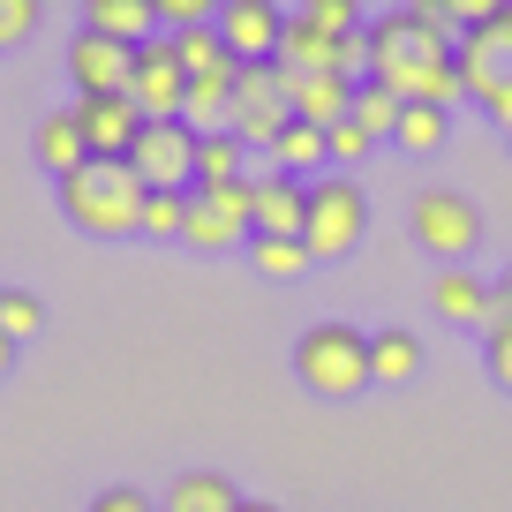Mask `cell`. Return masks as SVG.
<instances>
[{"label":"cell","instance_id":"cell-29","mask_svg":"<svg viewBox=\"0 0 512 512\" xmlns=\"http://www.w3.org/2000/svg\"><path fill=\"white\" fill-rule=\"evenodd\" d=\"M294 16H302V23H317L324 38H362V31H369V23L354 16V0H302Z\"/></svg>","mask_w":512,"mask_h":512},{"label":"cell","instance_id":"cell-32","mask_svg":"<svg viewBox=\"0 0 512 512\" xmlns=\"http://www.w3.org/2000/svg\"><path fill=\"white\" fill-rule=\"evenodd\" d=\"M38 31V8L31 0H0V46H16V38Z\"/></svg>","mask_w":512,"mask_h":512},{"label":"cell","instance_id":"cell-5","mask_svg":"<svg viewBox=\"0 0 512 512\" xmlns=\"http://www.w3.org/2000/svg\"><path fill=\"white\" fill-rule=\"evenodd\" d=\"M287 128H294V83H287V68H279V61H249V68H241V83H234V136L249 151H272Z\"/></svg>","mask_w":512,"mask_h":512},{"label":"cell","instance_id":"cell-25","mask_svg":"<svg viewBox=\"0 0 512 512\" xmlns=\"http://www.w3.org/2000/svg\"><path fill=\"white\" fill-rule=\"evenodd\" d=\"M249 264H256L264 279H302L317 256H309L302 241H272V234H256V241H249Z\"/></svg>","mask_w":512,"mask_h":512},{"label":"cell","instance_id":"cell-4","mask_svg":"<svg viewBox=\"0 0 512 512\" xmlns=\"http://www.w3.org/2000/svg\"><path fill=\"white\" fill-rule=\"evenodd\" d=\"M362 226H369V204L354 189V174H324L309 181V226H302V249L317 264H339V256L362 249Z\"/></svg>","mask_w":512,"mask_h":512},{"label":"cell","instance_id":"cell-14","mask_svg":"<svg viewBox=\"0 0 512 512\" xmlns=\"http://www.w3.org/2000/svg\"><path fill=\"white\" fill-rule=\"evenodd\" d=\"M309 226V181L279 174V166H264L256 174V234H272V241H302Z\"/></svg>","mask_w":512,"mask_h":512},{"label":"cell","instance_id":"cell-31","mask_svg":"<svg viewBox=\"0 0 512 512\" xmlns=\"http://www.w3.org/2000/svg\"><path fill=\"white\" fill-rule=\"evenodd\" d=\"M482 362H490V377L512 392V324H505V317H497L490 332H482Z\"/></svg>","mask_w":512,"mask_h":512},{"label":"cell","instance_id":"cell-11","mask_svg":"<svg viewBox=\"0 0 512 512\" xmlns=\"http://www.w3.org/2000/svg\"><path fill=\"white\" fill-rule=\"evenodd\" d=\"M219 38L241 68L272 61L279 38H287V8H272V0H219Z\"/></svg>","mask_w":512,"mask_h":512},{"label":"cell","instance_id":"cell-33","mask_svg":"<svg viewBox=\"0 0 512 512\" xmlns=\"http://www.w3.org/2000/svg\"><path fill=\"white\" fill-rule=\"evenodd\" d=\"M91 512H159L144 490H128V482H113V490H98L91 497Z\"/></svg>","mask_w":512,"mask_h":512},{"label":"cell","instance_id":"cell-7","mask_svg":"<svg viewBox=\"0 0 512 512\" xmlns=\"http://www.w3.org/2000/svg\"><path fill=\"white\" fill-rule=\"evenodd\" d=\"M189 249H234V241H256V174L234 181V189H189Z\"/></svg>","mask_w":512,"mask_h":512},{"label":"cell","instance_id":"cell-6","mask_svg":"<svg viewBox=\"0 0 512 512\" xmlns=\"http://www.w3.org/2000/svg\"><path fill=\"white\" fill-rule=\"evenodd\" d=\"M407 226H415V249L445 256V264L475 256V241H482V211H475V196H460V189H422L415 211H407Z\"/></svg>","mask_w":512,"mask_h":512},{"label":"cell","instance_id":"cell-30","mask_svg":"<svg viewBox=\"0 0 512 512\" xmlns=\"http://www.w3.org/2000/svg\"><path fill=\"white\" fill-rule=\"evenodd\" d=\"M324 144H332V166H362L377 136H369V128H362V121H354V113H347V121H339V128H324Z\"/></svg>","mask_w":512,"mask_h":512},{"label":"cell","instance_id":"cell-36","mask_svg":"<svg viewBox=\"0 0 512 512\" xmlns=\"http://www.w3.org/2000/svg\"><path fill=\"white\" fill-rule=\"evenodd\" d=\"M241 512H279V505H264V497H249V505H241Z\"/></svg>","mask_w":512,"mask_h":512},{"label":"cell","instance_id":"cell-16","mask_svg":"<svg viewBox=\"0 0 512 512\" xmlns=\"http://www.w3.org/2000/svg\"><path fill=\"white\" fill-rule=\"evenodd\" d=\"M241 505H249V497L234 490V475H219V467H181L159 512H241Z\"/></svg>","mask_w":512,"mask_h":512},{"label":"cell","instance_id":"cell-2","mask_svg":"<svg viewBox=\"0 0 512 512\" xmlns=\"http://www.w3.org/2000/svg\"><path fill=\"white\" fill-rule=\"evenodd\" d=\"M294 377L317 392V400H354L369 377V339L354 332V324H309L302 339H294Z\"/></svg>","mask_w":512,"mask_h":512},{"label":"cell","instance_id":"cell-17","mask_svg":"<svg viewBox=\"0 0 512 512\" xmlns=\"http://www.w3.org/2000/svg\"><path fill=\"white\" fill-rule=\"evenodd\" d=\"M294 83V76H287ZM354 91L362 83H347V76H302L294 83V121H309V128H339L354 113Z\"/></svg>","mask_w":512,"mask_h":512},{"label":"cell","instance_id":"cell-21","mask_svg":"<svg viewBox=\"0 0 512 512\" xmlns=\"http://www.w3.org/2000/svg\"><path fill=\"white\" fill-rule=\"evenodd\" d=\"M241 166H249V144L234 128L226 136H196V189H234V181H249Z\"/></svg>","mask_w":512,"mask_h":512},{"label":"cell","instance_id":"cell-18","mask_svg":"<svg viewBox=\"0 0 512 512\" xmlns=\"http://www.w3.org/2000/svg\"><path fill=\"white\" fill-rule=\"evenodd\" d=\"M83 31H106V38H121V46H151L159 0H91V8H83Z\"/></svg>","mask_w":512,"mask_h":512},{"label":"cell","instance_id":"cell-34","mask_svg":"<svg viewBox=\"0 0 512 512\" xmlns=\"http://www.w3.org/2000/svg\"><path fill=\"white\" fill-rule=\"evenodd\" d=\"M497 309H505V324H512V264H505V279H497Z\"/></svg>","mask_w":512,"mask_h":512},{"label":"cell","instance_id":"cell-10","mask_svg":"<svg viewBox=\"0 0 512 512\" xmlns=\"http://www.w3.org/2000/svg\"><path fill=\"white\" fill-rule=\"evenodd\" d=\"M128 76H136V46H121L106 31H76V46H68L76 98H128Z\"/></svg>","mask_w":512,"mask_h":512},{"label":"cell","instance_id":"cell-26","mask_svg":"<svg viewBox=\"0 0 512 512\" xmlns=\"http://www.w3.org/2000/svg\"><path fill=\"white\" fill-rule=\"evenodd\" d=\"M144 234L151 241H181L189 234V189H151L144 196Z\"/></svg>","mask_w":512,"mask_h":512},{"label":"cell","instance_id":"cell-1","mask_svg":"<svg viewBox=\"0 0 512 512\" xmlns=\"http://www.w3.org/2000/svg\"><path fill=\"white\" fill-rule=\"evenodd\" d=\"M144 174L128 159H91L83 174L61 181V211L68 226H83V234L98 241H121V234H144Z\"/></svg>","mask_w":512,"mask_h":512},{"label":"cell","instance_id":"cell-20","mask_svg":"<svg viewBox=\"0 0 512 512\" xmlns=\"http://www.w3.org/2000/svg\"><path fill=\"white\" fill-rule=\"evenodd\" d=\"M234 83H241V68H234V76L189 83V106H181V121H189L196 136H226V128H234Z\"/></svg>","mask_w":512,"mask_h":512},{"label":"cell","instance_id":"cell-27","mask_svg":"<svg viewBox=\"0 0 512 512\" xmlns=\"http://www.w3.org/2000/svg\"><path fill=\"white\" fill-rule=\"evenodd\" d=\"M0 332L16 339V347L38 339V332H46V302H38L31 287H0Z\"/></svg>","mask_w":512,"mask_h":512},{"label":"cell","instance_id":"cell-12","mask_svg":"<svg viewBox=\"0 0 512 512\" xmlns=\"http://www.w3.org/2000/svg\"><path fill=\"white\" fill-rule=\"evenodd\" d=\"M430 309L445 324H460V332H490L505 309H497V279H475V272H460V264H445V272L430 279Z\"/></svg>","mask_w":512,"mask_h":512},{"label":"cell","instance_id":"cell-3","mask_svg":"<svg viewBox=\"0 0 512 512\" xmlns=\"http://www.w3.org/2000/svg\"><path fill=\"white\" fill-rule=\"evenodd\" d=\"M460 83L490 121L512 128V0L490 23H475V31L460 38Z\"/></svg>","mask_w":512,"mask_h":512},{"label":"cell","instance_id":"cell-15","mask_svg":"<svg viewBox=\"0 0 512 512\" xmlns=\"http://www.w3.org/2000/svg\"><path fill=\"white\" fill-rule=\"evenodd\" d=\"M272 61L287 68L294 83H302V76H347V38H324L317 23L287 16V38H279V53H272Z\"/></svg>","mask_w":512,"mask_h":512},{"label":"cell","instance_id":"cell-28","mask_svg":"<svg viewBox=\"0 0 512 512\" xmlns=\"http://www.w3.org/2000/svg\"><path fill=\"white\" fill-rule=\"evenodd\" d=\"M400 98L392 91H377V83H362V91H354V121L369 128V136H377V144H392V136H400Z\"/></svg>","mask_w":512,"mask_h":512},{"label":"cell","instance_id":"cell-35","mask_svg":"<svg viewBox=\"0 0 512 512\" xmlns=\"http://www.w3.org/2000/svg\"><path fill=\"white\" fill-rule=\"evenodd\" d=\"M8 369H16V339L0 332V377H8Z\"/></svg>","mask_w":512,"mask_h":512},{"label":"cell","instance_id":"cell-22","mask_svg":"<svg viewBox=\"0 0 512 512\" xmlns=\"http://www.w3.org/2000/svg\"><path fill=\"white\" fill-rule=\"evenodd\" d=\"M415 369H422V339L415 332H369V377L377 384H415Z\"/></svg>","mask_w":512,"mask_h":512},{"label":"cell","instance_id":"cell-19","mask_svg":"<svg viewBox=\"0 0 512 512\" xmlns=\"http://www.w3.org/2000/svg\"><path fill=\"white\" fill-rule=\"evenodd\" d=\"M38 166H46L53 181H68V174L91 166V144H83V128H76V113H68V106L38 121Z\"/></svg>","mask_w":512,"mask_h":512},{"label":"cell","instance_id":"cell-13","mask_svg":"<svg viewBox=\"0 0 512 512\" xmlns=\"http://www.w3.org/2000/svg\"><path fill=\"white\" fill-rule=\"evenodd\" d=\"M76 128L83 144H91V159H128L136 151V136H144V113H136V98H76Z\"/></svg>","mask_w":512,"mask_h":512},{"label":"cell","instance_id":"cell-9","mask_svg":"<svg viewBox=\"0 0 512 512\" xmlns=\"http://www.w3.org/2000/svg\"><path fill=\"white\" fill-rule=\"evenodd\" d=\"M128 98H136V113H144V121H181V106H189V68L174 61V38H151V46H136Z\"/></svg>","mask_w":512,"mask_h":512},{"label":"cell","instance_id":"cell-23","mask_svg":"<svg viewBox=\"0 0 512 512\" xmlns=\"http://www.w3.org/2000/svg\"><path fill=\"white\" fill-rule=\"evenodd\" d=\"M272 166H279V174H294V181H302L309 166H332V144H324V128L294 121L287 136H279V144H272Z\"/></svg>","mask_w":512,"mask_h":512},{"label":"cell","instance_id":"cell-24","mask_svg":"<svg viewBox=\"0 0 512 512\" xmlns=\"http://www.w3.org/2000/svg\"><path fill=\"white\" fill-rule=\"evenodd\" d=\"M445 136H452V113L445 106H407L392 144H400V151H445Z\"/></svg>","mask_w":512,"mask_h":512},{"label":"cell","instance_id":"cell-8","mask_svg":"<svg viewBox=\"0 0 512 512\" xmlns=\"http://www.w3.org/2000/svg\"><path fill=\"white\" fill-rule=\"evenodd\" d=\"M128 166L144 174V189H196V128L189 121H144Z\"/></svg>","mask_w":512,"mask_h":512}]
</instances>
